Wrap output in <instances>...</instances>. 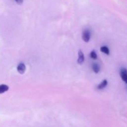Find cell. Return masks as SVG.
<instances>
[{"instance_id": "6da1fadb", "label": "cell", "mask_w": 127, "mask_h": 127, "mask_svg": "<svg viewBox=\"0 0 127 127\" xmlns=\"http://www.w3.org/2000/svg\"><path fill=\"white\" fill-rule=\"evenodd\" d=\"M91 31L88 29H85L83 32V33H82V38H83V41L86 43L89 42L91 39Z\"/></svg>"}, {"instance_id": "7a4b0ae2", "label": "cell", "mask_w": 127, "mask_h": 127, "mask_svg": "<svg viewBox=\"0 0 127 127\" xmlns=\"http://www.w3.org/2000/svg\"><path fill=\"white\" fill-rule=\"evenodd\" d=\"M120 75L122 79L127 84V69L126 68H121L120 71Z\"/></svg>"}, {"instance_id": "3957f363", "label": "cell", "mask_w": 127, "mask_h": 127, "mask_svg": "<svg viewBox=\"0 0 127 127\" xmlns=\"http://www.w3.org/2000/svg\"><path fill=\"white\" fill-rule=\"evenodd\" d=\"M84 60H85V58H84V53L82 52L81 50H79L78 51V58L77 62H78V64H82L84 63Z\"/></svg>"}, {"instance_id": "277c9868", "label": "cell", "mask_w": 127, "mask_h": 127, "mask_svg": "<svg viewBox=\"0 0 127 127\" xmlns=\"http://www.w3.org/2000/svg\"><path fill=\"white\" fill-rule=\"evenodd\" d=\"M17 70L19 74H22L26 70V66L24 63H20L17 66Z\"/></svg>"}, {"instance_id": "5b68a950", "label": "cell", "mask_w": 127, "mask_h": 127, "mask_svg": "<svg viewBox=\"0 0 127 127\" xmlns=\"http://www.w3.org/2000/svg\"><path fill=\"white\" fill-rule=\"evenodd\" d=\"M107 84H108L107 80V79H104V80H103L102 81L101 83H100V84L97 86V89H99V90H102V89H104V88H105V87L107 86Z\"/></svg>"}, {"instance_id": "8992f818", "label": "cell", "mask_w": 127, "mask_h": 127, "mask_svg": "<svg viewBox=\"0 0 127 127\" xmlns=\"http://www.w3.org/2000/svg\"><path fill=\"white\" fill-rule=\"evenodd\" d=\"M92 69H93V71L94 73L97 74V73H99V71H100V66H99L97 63H93V65H92Z\"/></svg>"}, {"instance_id": "52a82bcc", "label": "cell", "mask_w": 127, "mask_h": 127, "mask_svg": "<svg viewBox=\"0 0 127 127\" xmlns=\"http://www.w3.org/2000/svg\"><path fill=\"white\" fill-rule=\"evenodd\" d=\"M9 90V86L6 84H1L0 85V94H3Z\"/></svg>"}, {"instance_id": "ba28073f", "label": "cell", "mask_w": 127, "mask_h": 127, "mask_svg": "<svg viewBox=\"0 0 127 127\" xmlns=\"http://www.w3.org/2000/svg\"><path fill=\"white\" fill-rule=\"evenodd\" d=\"M100 52L107 55H109L110 54V50H109V48L107 46H102V47H100Z\"/></svg>"}, {"instance_id": "9c48e42d", "label": "cell", "mask_w": 127, "mask_h": 127, "mask_svg": "<svg viewBox=\"0 0 127 127\" xmlns=\"http://www.w3.org/2000/svg\"><path fill=\"white\" fill-rule=\"evenodd\" d=\"M90 57L93 60H96L97 58V53L95 50H93L91 52Z\"/></svg>"}, {"instance_id": "30bf717a", "label": "cell", "mask_w": 127, "mask_h": 127, "mask_svg": "<svg viewBox=\"0 0 127 127\" xmlns=\"http://www.w3.org/2000/svg\"><path fill=\"white\" fill-rule=\"evenodd\" d=\"M16 2H17L18 4H22V2H23L24 0H14Z\"/></svg>"}]
</instances>
